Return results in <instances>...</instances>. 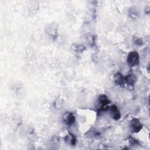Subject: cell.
<instances>
[{
    "label": "cell",
    "instance_id": "obj_2",
    "mask_svg": "<svg viewBox=\"0 0 150 150\" xmlns=\"http://www.w3.org/2000/svg\"><path fill=\"white\" fill-rule=\"evenodd\" d=\"M130 127L133 132H138L142 127L139 120L137 118H134L131 121Z\"/></svg>",
    "mask_w": 150,
    "mask_h": 150
},
{
    "label": "cell",
    "instance_id": "obj_4",
    "mask_svg": "<svg viewBox=\"0 0 150 150\" xmlns=\"http://www.w3.org/2000/svg\"><path fill=\"white\" fill-rule=\"evenodd\" d=\"M110 113H111V114L114 120H118L120 118L121 114H120V112L119 110L118 109L117 107H116L115 106H112L110 108Z\"/></svg>",
    "mask_w": 150,
    "mask_h": 150
},
{
    "label": "cell",
    "instance_id": "obj_1",
    "mask_svg": "<svg viewBox=\"0 0 150 150\" xmlns=\"http://www.w3.org/2000/svg\"><path fill=\"white\" fill-rule=\"evenodd\" d=\"M127 62L131 66H136L139 64V57L137 51H133L129 54L127 58Z\"/></svg>",
    "mask_w": 150,
    "mask_h": 150
},
{
    "label": "cell",
    "instance_id": "obj_8",
    "mask_svg": "<svg viewBox=\"0 0 150 150\" xmlns=\"http://www.w3.org/2000/svg\"><path fill=\"white\" fill-rule=\"evenodd\" d=\"M66 141H69V143L73 145L76 144V138L74 137V135H71L70 136H68L66 138Z\"/></svg>",
    "mask_w": 150,
    "mask_h": 150
},
{
    "label": "cell",
    "instance_id": "obj_5",
    "mask_svg": "<svg viewBox=\"0 0 150 150\" xmlns=\"http://www.w3.org/2000/svg\"><path fill=\"white\" fill-rule=\"evenodd\" d=\"M137 80V77L135 75L133 74H129L126 77H125V82L130 86H132L135 84Z\"/></svg>",
    "mask_w": 150,
    "mask_h": 150
},
{
    "label": "cell",
    "instance_id": "obj_3",
    "mask_svg": "<svg viewBox=\"0 0 150 150\" xmlns=\"http://www.w3.org/2000/svg\"><path fill=\"white\" fill-rule=\"evenodd\" d=\"M63 120L65 124L67 125H70L75 123V117L72 113L67 112L63 116Z\"/></svg>",
    "mask_w": 150,
    "mask_h": 150
},
{
    "label": "cell",
    "instance_id": "obj_9",
    "mask_svg": "<svg viewBox=\"0 0 150 150\" xmlns=\"http://www.w3.org/2000/svg\"><path fill=\"white\" fill-rule=\"evenodd\" d=\"M135 44L137 45H140L142 44V41L141 39H137V40L135 41Z\"/></svg>",
    "mask_w": 150,
    "mask_h": 150
},
{
    "label": "cell",
    "instance_id": "obj_6",
    "mask_svg": "<svg viewBox=\"0 0 150 150\" xmlns=\"http://www.w3.org/2000/svg\"><path fill=\"white\" fill-rule=\"evenodd\" d=\"M114 82L118 85H123L125 82V77L121 73H117L114 76Z\"/></svg>",
    "mask_w": 150,
    "mask_h": 150
},
{
    "label": "cell",
    "instance_id": "obj_7",
    "mask_svg": "<svg viewBox=\"0 0 150 150\" xmlns=\"http://www.w3.org/2000/svg\"><path fill=\"white\" fill-rule=\"evenodd\" d=\"M99 101L101 105V108H103L110 103L106 95H101L99 98Z\"/></svg>",
    "mask_w": 150,
    "mask_h": 150
}]
</instances>
